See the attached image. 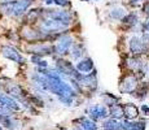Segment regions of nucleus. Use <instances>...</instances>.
Returning <instances> with one entry per match:
<instances>
[{"instance_id":"obj_11","label":"nucleus","mask_w":149,"mask_h":130,"mask_svg":"<svg viewBox=\"0 0 149 130\" xmlns=\"http://www.w3.org/2000/svg\"><path fill=\"white\" fill-rule=\"evenodd\" d=\"M8 92H9L12 96L17 98V99L24 100V91H22V89L19 87L18 85H16V83H10L9 87H8Z\"/></svg>"},{"instance_id":"obj_4","label":"nucleus","mask_w":149,"mask_h":130,"mask_svg":"<svg viewBox=\"0 0 149 130\" xmlns=\"http://www.w3.org/2000/svg\"><path fill=\"white\" fill-rule=\"evenodd\" d=\"M66 27H68V25L62 24L60 21H56V20H45L40 25V29L43 33H54V31H58L61 29H66Z\"/></svg>"},{"instance_id":"obj_3","label":"nucleus","mask_w":149,"mask_h":130,"mask_svg":"<svg viewBox=\"0 0 149 130\" xmlns=\"http://www.w3.org/2000/svg\"><path fill=\"white\" fill-rule=\"evenodd\" d=\"M71 46H73V38L69 35H65L58 39L56 47H53V52H56L58 55H66L69 50L71 48Z\"/></svg>"},{"instance_id":"obj_22","label":"nucleus","mask_w":149,"mask_h":130,"mask_svg":"<svg viewBox=\"0 0 149 130\" xmlns=\"http://www.w3.org/2000/svg\"><path fill=\"white\" fill-rule=\"evenodd\" d=\"M83 1H87V0H83Z\"/></svg>"},{"instance_id":"obj_5","label":"nucleus","mask_w":149,"mask_h":130,"mask_svg":"<svg viewBox=\"0 0 149 130\" xmlns=\"http://www.w3.org/2000/svg\"><path fill=\"white\" fill-rule=\"evenodd\" d=\"M137 87V79L135 76H127L122 79L121 85H119V89H121L122 92L125 94H132L134 91L136 90Z\"/></svg>"},{"instance_id":"obj_13","label":"nucleus","mask_w":149,"mask_h":130,"mask_svg":"<svg viewBox=\"0 0 149 130\" xmlns=\"http://www.w3.org/2000/svg\"><path fill=\"white\" fill-rule=\"evenodd\" d=\"M109 113H110L111 118H114V120H117V118H122L123 117L122 105H119V104H116V105L110 107V111H109Z\"/></svg>"},{"instance_id":"obj_17","label":"nucleus","mask_w":149,"mask_h":130,"mask_svg":"<svg viewBox=\"0 0 149 130\" xmlns=\"http://www.w3.org/2000/svg\"><path fill=\"white\" fill-rule=\"evenodd\" d=\"M54 4L60 5V7H69L70 5V1L69 0H53Z\"/></svg>"},{"instance_id":"obj_12","label":"nucleus","mask_w":149,"mask_h":130,"mask_svg":"<svg viewBox=\"0 0 149 130\" xmlns=\"http://www.w3.org/2000/svg\"><path fill=\"white\" fill-rule=\"evenodd\" d=\"M122 22L132 27V26H135V25L139 24V18H137V16H136L135 13H130V14H126V16L123 17Z\"/></svg>"},{"instance_id":"obj_16","label":"nucleus","mask_w":149,"mask_h":130,"mask_svg":"<svg viewBox=\"0 0 149 130\" xmlns=\"http://www.w3.org/2000/svg\"><path fill=\"white\" fill-rule=\"evenodd\" d=\"M109 14H110L111 18L121 20V21H122V18L126 16V12H125V9H122V8H116V9H113Z\"/></svg>"},{"instance_id":"obj_10","label":"nucleus","mask_w":149,"mask_h":130,"mask_svg":"<svg viewBox=\"0 0 149 130\" xmlns=\"http://www.w3.org/2000/svg\"><path fill=\"white\" fill-rule=\"evenodd\" d=\"M122 109H123V116L127 118L128 121L134 120V118H136L139 116V109L134 104H126V105L122 107Z\"/></svg>"},{"instance_id":"obj_19","label":"nucleus","mask_w":149,"mask_h":130,"mask_svg":"<svg viewBox=\"0 0 149 130\" xmlns=\"http://www.w3.org/2000/svg\"><path fill=\"white\" fill-rule=\"evenodd\" d=\"M144 11H145V13H147L148 16H149V3H148V4L144 7Z\"/></svg>"},{"instance_id":"obj_20","label":"nucleus","mask_w":149,"mask_h":130,"mask_svg":"<svg viewBox=\"0 0 149 130\" xmlns=\"http://www.w3.org/2000/svg\"><path fill=\"white\" fill-rule=\"evenodd\" d=\"M44 3H45V4H52L53 0H44Z\"/></svg>"},{"instance_id":"obj_8","label":"nucleus","mask_w":149,"mask_h":130,"mask_svg":"<svg viewBox=\"0 0 149 130\" xmlns=\"http://www.w3.org/2000/svg\"><path fill=\"white\" fill-rule=\"evenodd\" d=\"M0 107H4L8 111H19V108H21L13 98L5 94H0Z\"/></svg>"},{"instance_id":"obj_7","label":"nucleus","mask_w":149,"mask_h":130,"mask_svg":"<svg viewBox=\"0 0 149 130\" xmlns=\"http://www.w3.org/2000/svg\"><path fill=\"white\" fill-rule=\"evenodd\" d=\"M88 113H90L91 118H93V120L97 121V120H104V118H107L109 112L104 105H101V104H96V105H92L90 109H88Z\"/></svg>"},{"instance_id":"obj_1","label":"nucleus","mask_w":149,"mask_h":130,"mask_svg":"<svg viewBox=\"0 0 149 130\" xmlns=\"http://www.w3.org/2000/svg\"><path fill=\"white\" fill-rule=\"evenodd\" d=\"M33 0H14L1 5V11L9 16H19L31 5Z\"/></svg>"},{"instance_id":"obj_18","label":"nucleus","mask_w":149,"mask_h":130,"mask_svg":"<svg viewBox=\"0 0 149 130\" xmlns=\"http://www.w3.org/2000/svg\"><path fill=\"white\" fill-rule=\"evenodd\" d=\"M141 109L145 112V113H148V112H149V108H148L147 105H141Z\"/></svg>"},{"instance_id":"obj_21","label":"nucleus","mask_w":149,"mask_h":130,"mask_svg":"<svg viewBox=\"0 0 149 130\" xmlns=\"http://www.w3.org/2000/svg\"><path fill=\"white\" fill-rule=\"evenodd\" d=\"M0 130H3V128H1V126H0Z\"/></svg>"},{"instance_id":"obj_2","label":"nucleus","mask_w":149,"mask_h":130,"mask_svg":"<svg viewBox=\"0 0 149 130\" xmlns=\"http://www.w3.org/2000/svg\"><path fill=\"white\" fill-rule=\"evenodd\" d=\"M130 51L135 55H143V53H147L149 50V46L148 43L145 42L143 38L140 37H132L130 39Z\"/></svg>"},{"instance_id":"obj_15","label":"nucleus","mask_w":149,"mask_h":130,"mask_svg":"<svg viewBox=\"0 0 149 130\" xmlns=\"http://www.w3.org/2000/svg\"><path fill=\"white\" fill-rule=\"evenodd\" d=\"M83 51H84V48H83L82 44H75L73 47V50H71V57L75 60H78L79 57L83 55Z\"/></svg>"},{"instance_id":"obj_9","label":"nucleus","mask_w":149,"mask_h":130,"mask_svg":"<svg viewBox=\"0 0 149 130\" xmlns=\"http://www.w3.org/2000/svg\"><path fill=\"white\" fill-rule=\"evenodd\" d=\"M75 69H77V72H79V73H82V74H90V72L95 70V69H93V63L90 57L83 59L81 61L77 63Z\"/></svg>"},{"instance_id":"obj_6","label":"nucleus","mask_w":149,"mask_h":130,"mask_svg":"<svg viewBox=\"0 0 149 130\" xmlns=\"http://www.w3.org/2000/svg\"><path fill=\"white\" fill-rule=\"evenodd\" d=\"M1 55L8 60H12L14 63H18V64H22L25 61V59L19 55V52L16 50V48L10 47V46H4L1 48Z\"/></svg>"},{"instance_id":"obj_14","label":"nucleus","mask_w":149,"mask_h":130,"mask_svg":"<svg viewBox=\"0 0 149 130\" xmlns=\"http://www.w3.org/2000/svg\"><path fill=\"white\" fill-rule=\"evenodd\" d=\"M81 124H82L83 130H97V125L93 122V121L88 120V118H83L81 121Z\"/></svg>"}]
</instances>
